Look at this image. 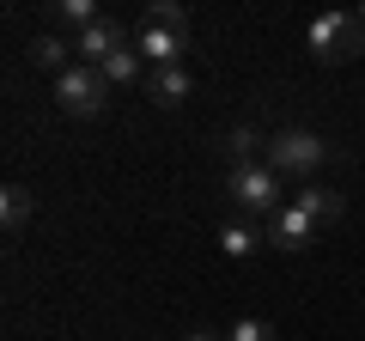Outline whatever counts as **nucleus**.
Returning a JSON list of instances; mask_svg holds the SVG:
<instances>
[{"mask_svg": "<svg viewBox=\"0 0 365 341\" xmlns=\"http://www.w3.org/2000/svg\"><path fill=\"white\" fill-rule=\"evenodd\" d=\"M323 158H329V141L311 134V128H280L268 141V170L274 177H304L311 183L317 170H323Z\"/></svg>", "mask_w": 365, "mask_h": 341, "instance_id": "f257e3e1", "label": "nucleus"}, {"mask_svg": "<svg viewBox=\"0 0 365 341\" xmlns=\"http://www.w3.org/2000/svg\"><path fill=\"white\" fill-rule=\"evenodd\" d=\"M225 195L237 201L244 213H280L287 201H280V177L268 170V158H250V165H225Z\"/></svg>", "mask_w": 365, "mask_h": 341, "instance_id": "f03ea898", "label": "nucleus"}, {"mask_svg": "<svg viewBox=\"0 0 365 341\" xmlns=\"http://www.w3.org/2000/svg\"><path fill=\"white\" fill-rule=\"evenodd\" d=\"M55 104H61V116H79V122L104 116V104H110V79H104V67L73 61L61 79H55Z\"/></svg>", "mask_w": 365, "mask_h": 341, "instance_id": "7ed1b4c3", "label": "nucleus"}, {"mask_svg": "<svg viewBox=\"0 0 365 341\" xmlns=\"http://www.w3.org/2000/svg\"><path fill=\"white\" fill-rule=\"evenodd\" d=\"M311 55L317 61H353V55H365L359 13H317L311 19Z\"/></svg>", "mask_w": 365, "mask_h": 341, "instance_id": "20e7f679", "label": "nucleus"}, {"mask_svg": "<svg viewBox=\"0 0 365 341\" xmlns=\"http://www.w3.org/2000/svg\"><path fill=\"white\" fill-rule=\"evenodd\" d=\"M116 49H128V25H122V19H110V13L98 19L91 31H79V37H73V55H79L86 67H104Z\"/></svg>", "mask_w": 365, "mask_h": 341, "instance_id": "39448f33", "label": "nucleus"}, {"mask_svg": "<svg viewBox=\"0 0 365 341\" xmlns=\"http://www.w3.org/2000/svg\"><path fill=\"white\" fill-rule=\"evenodd\" d=\"M262 238H268L274 250H311V244H317V220H311V213H299V208L287 201L280 213H268Z\"/></svg>", "mask_w": 365, "mask_h": 341, "instance_id": "423d86ee", "label": "nucleus"}, {"mask_svg": "<svg viewBox=\"0 0 365 341\" xmlns=\"http://www.w3.org/2000/svg\"><path fill=\"white\" fill-rule=\"evenodd\" d=\"M134 49H140L153 67H182L189 37H177V31H158V25H140V31H134Z\"/></svg>", "mask_w": 365, "mask_h": 341, "instance_id": "0eeeda50", "label": "nucleus"}, {"mask_svg": "<svg viewBox=\"0 0 365 341\" xmlns=\"http://www.w3.org/2000/svg\"><path fill=\"white\" fill-rule=\"evenodd\" d=\"M292 208H299V213H311L317 225H335L341 213H347V201H341V195H335L329 183H304L299 195H292Z\"/></svg>", "mask_w": 365, "mask_h": 341, "instance_id": "6e6552de", "label": "nucleus"}, {"mask_svg": "<svg viewBox=\"0 0 365 341\" xmlns=\"http://www.w3.org/2000/svg\"><path fill=\"white\" fill-rule=\"evenodd\" d=\"M146 92H153V104L177 110L182 98H189V67H153V73H146Z\"/></svg>", "mask_w": 365, "mask_h": 341, "instance_id": "1a4fd4ad", "label": "nucleus"}, {"mask_svg": "<svg viewBox=\"0 0 365 341\" xmlns=\"http://www.w3.org/2000/svg\"><path fill=\"white\" fill-rule=\"evenodd\" d=\"M31 208H37V195H31L25 183H6V189H0V220H6V232H25Z\"/></svg>", "mask_w": 365, "mask_h": 341, "instance_id": "9d476101", "label": "nucleus"}, {"mask_svg": "<svg viewBox=\"0 0 365 341\" xmlns=\"http://www.w3.org/2000/svg\"><path fill=\"white\" fill-rule=\"evenodd\" d=\"M262 244H268V238H262L250 220H225L220 225V250H225V256H256Z\"/></svg>", "mask_w": 365, "mask_h": 341, "instance_id": "9b49d317", "label": "nucleus"}, {"mask_svg": "<svg viewBox=\"0 0 365 341\" xmlns=\"http://www.w3.org/2000/svg\"><path fill=\"white\" fill-rule=\"evenodd\" d=\"M104 79H110V86H128V79H146V55L134 49V43H128V49H116V55L104 61Z\"/></svg>", "mask_w": 365, "mask_h": 341, "instance_id": "f8f14e48", "label": "nucleus"}, {"mask_svg": "<svg viewBox=\"0 0 365 341\" xmlns=\"http://www.w3.org/2000/svg\"><path fill=\"white\" fill-rule=\"evenodd\" d=\"M67 49H73V43H61V37H37V43H31V61H37V67H49V73L61 79L67 67H73V61H67Z\"/></svg>", "mask_w": 365, "mask_h": 341, "instance_id": "ddd939ff", "label": "nucleus"}, {"mask_svg": "<svg viewBox=\"0 0 365 341\" xmlns=\"http://www.w3.org/2000/svg\"><path fill=\"white\" fill-rule=\"evenodd\" d=\"M146 25H158V31H177V37H189V13H182L177 0H153V6H146Z\"/></svg>", "mask_w": 365, "mask_h": 341, "instance_id": "4468645a", "label": "nucleus"}, {"mask_svg": "<svg viewBox=\"0 0 365 341\" xmlns=\"http://www.w3.org/2000/svg\"><path fill=\"white\" fill-rule=\"evenodd\" d=\"M55 19H61V25H73V31H91L104 13H98L91 0H55Z\"/></svg>", "mask_w": 365, "mask_h": 341, "instance_id": "2eb2a0df", "label": "nucleus"}, {"mask_svg": "<svg viewBox=\"0 0 365 341\" xmlns=\"http://www.w3.org/2000/svg\"><path fill=\"white\" fill-rule=\"evenodd\" d=\"M225 341H280V329H274L268 317H237V323H232V335H225Z\"/></svg>", "mask_w": 365, "mask_h": 341, "instance_id": "dca6fc26", "label": "nucleus"}, {"mask_svg": "<svg viewBox=\"0 0 365 341\" xmlns=\"http://www.w3.org/2000/svg\"><path fill=\"white\" fill-rule=\"evenodd\" d=\"M225 153H232V165H250V158H256V128L237 122V128L225 134Z\"/></svg>", "mask_w": 365, "mask_h": 341, "instance_id": "f3484780", "label": "nucleus"}, {"mask_svg": "<svg viewBox=\"0 0 365 341\" xmlns=\"http://www.w3.org/2000/svg\"><path fill=\"white\" fill-rule=\"evenodd\" d=\"M182 341H220V335H213V329H189Z\"/></svg>", "mask_w": 365, "mask_h": 341, "instance_id": "a211bd4d", "label": "nucleus"}, {"mask_svg": "<svg viewBox=\"0 0 365 341\" xmlns=\"http://www.w3.org/2000/svg\"><path fill=\"white\" fill-rule=\"evenodd\" d=\"M359 25H365V6H359Z\"/></svg>", "mask_w": 365, "mask_h": 341, "instance_id": "6ab92c4d", "label": "nucleus"}]
</instances>
